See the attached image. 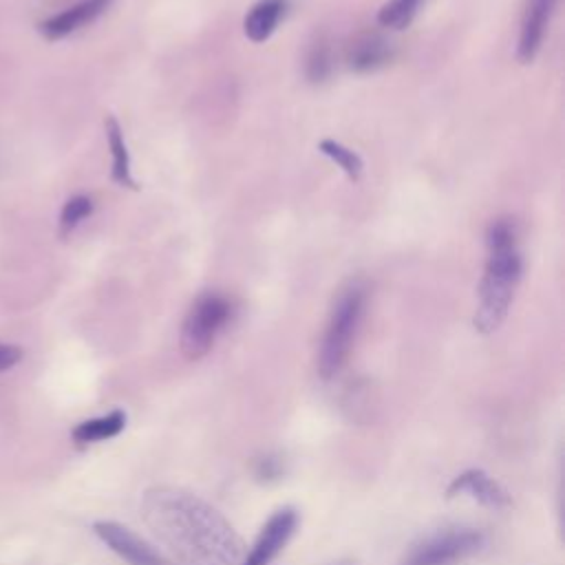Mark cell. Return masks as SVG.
Instances as JSON below:
<instances>
[{
	"mask_svg": "<svg viewBox=\"0 0 565 565\" xmlns=\"http://www.w3.org/2000/svg\"><path fill=\"white\" fill-rule=\"evenodd\" d=\"M143 516L183 565H241L245 558L243 539L232 523L188 490L150 488L143 497Z\"/></svg>",
	"mask_w": 565,
	"mask_h": 565,
	"instance_id": "cell-1",
	"label": "cell"
},
{
	"mask_svg": "<svg viewBox=\"0 0 565 565\" xmlns=\"http://www.w3.org/2000/svg\"><path fill=\"white\" fill-rule=\"evenodd\" d=\"M486 245L488 260L475 313V329L479 333H492L503 322L521 280V254L516 247V230L510 218H497L490 223Z\"/></svg>",
	"mask_w": 565,
	"mask_h": 565,
	"instance_id": "cell-2",
	"label": "cell"
},
{
	"mask_svg": "<svg viewBox=\"0 0 565 565\" xmlns=\"http://www.w3.org/2000/svg\"><path fill=\"white\" fill-rule=\"evenodd\" d=\"M366 305L362 282H349L335 298L318 353V371L324 380L335 377L349 360Z\"/></svg>",
	"mask_w": 565,
	"mask_h": 565,
	"instance_id": "cell-3",
	"label": "cell"
},
{
	"mask_svg": "<svg viewBox=\"0 0 565 565\" xmlns=\"http://www.w3.org/2000/svg\"><path fill=\"white\" fill-rule=\"evenodd\" d=\"M232 316V305L221 294H203L190 307L181 327V351L188 360L203 358Z\"/></svg>",
	"mask_w": 565,
	"mask_h": 565,
	"instance_id": "cell-4",
	"label": "cell"
},
{
	"mask_svg": "<svg viewBox=\"0 0 565 565\" xmlns=\"http://www.w3.org/2000/svg\"><path fill=\"white\" fill-rule=\"evenodd\" d=\"M486 545V534L475 527H448L439 530L404 556L402 565H457L479 554Z\"/></svg>",
	"mask_w": 565,
	"mask_h": 565,
	"instance_id": "cell-5",
	"label": "cell"
},
{
	"mask_svg": "<svg viewBox=\"0 0 565 565\" xmlns=\"http://www.w3.org/2000/svg\"><path fill=\"white\" fill-rule=\"evenodd\" d=\"M93 532L106 547H110L128 565H172L146 539H141L130 527L117 521H97L93 523Z\"/></svg>",
	"mask_w": 565,
	"mask_h": 565,
	"instance_id": "cell-6",
	"label": "cell"
},
{
	"mask_svg": "<svg viewBox=\"0 0 565 565\" xmlns=\"http://www.w3.org/2000/svg\"><path fill=\"white\" fill-rule=\"evenodd\" d=\"M296 525H298V512L294 508L276 510L263 525L252 550L245 552V558L241 565H269L289 543L291 534L296 532Z\"/></svg>",
	"mask_w": 565,
	"mask_h": 565,
	"instance_id": "cell-7",
	"label": "cell"
},
{
	"mask_svg": "<svg viewBox=\"0 0 565 565\" xmlns=\"http://www.w3.org/2000/svg\"><path fill=\"white\" fill-rule=\"evenodd\" d=\"M554 9L556 0H525L516 44V57L521 64H530L536 57Z\"/></svg>",
	"mask_w": 565,
	"mask_h": 565,
	"instance_id": "cell-8",
	"label": "cell"
},
{
	"mask_svg": "<svg viewBox=\"0 0 565 565\" xmlns=\"http://www.w3.org/2000/svg\"><path fill=\"white\" fill-rule=\"evenodd\" d=\"M459 494H468L470 499L492 510H501L512 503L508 490L479 468L466 470L452 479V483L448 486V497H459Z\"/></svg>",
	"mask_w": 565,
	"mask_h": 565,
	"instance_id": "cell-9",
	"label": "cell"
},
{
	"mask_svg": "<svg viewBox=\"0 0 565 565\" xmlns=\"http://www.w3.org/2000/svg\"><path fill=\"white\" fill-rule=\"evenodd\" d=\"M110 2L113 0H79L73 7L42 20L38 29L46 40H62L73 31L97 20L110 7Z\"/></svg>",
	"mask_w": 565,
	"mask_h": 565,
	"instance_id": "cell-10",
	"label": "cell"
},
{
	"mask_svg": "<svg viewBox=\"0 0 565 565\" xmlns=\"http://www.w3.org/2000/svg\"><path fill=\"white\" fill-rule=\"evenodd\" d=\"M391 57V44L377 35V33H362L355 40H351L347 51V62L353 71L366 73L373 68H380Z\"/></svg>",
	"mask_w": 565,
	"mask_h": 565,
	"instance_id": "cell-11",
	"label": "cell"
},
{
	"mask_svg": "<svg viewBox=\"0 0 565 565\" xmlns=\"http://www.w3.org/2000/svg\"><path fill=\"white\" fill-rule=\"evenodd\" d=\"M106 139H108V148H110V157H113V166H110V177L115 183H119L121 188H137L132 174H130V154L124 141V132L119 121L108 115L106 117Z\"/></svg>",
	"mask_w": 565,
	"mask_h": 565,
	"instance_id": "cell-12",
	"label": "cell"
},
{
	"mask_svg": "<svg viewBox=\"0 0 565 565\" xmlns=\"http://www.w3.org/2000/svg\"><path fill=\"white\" fill-rule=\"evenodd\" d=\"M282 13H285V0H260L258 4L252 7V11L245 18V24H243L245 35L252 42H265L274 33Z\"/></svg>",
	"mask_w": 565,
	"mask_h": 565,
	"instance_id": "cell-13",
	"label": "cell"
},
{
	"mask_svg": "<svg viewBox=\"0 0 565 565\" xmlns=\"http://www.w3.org/2000/svg\"><path fill=\"white\" fill-rule=\"evenodd\" d=\"M124 426H126V413L115 408L102 417H93L77 424L71 435L77 444H95V441L117 437L124 430Z\"/></svg>",
	"mask_w": 565,
	"mask_h": 565,
	"instance_id": "cell-14",
	"label": "cell"
},
{
	"mask_svg": "<svg viewBox=\"0 0 565 565\" xmlns=\"http://www.w3.org/2000/svg\"><path fill=\"white\" fill-rule=\"evenodd\" d=\"M419 4H422V0H388L386 4H382L380 13H377V22L382 26H388L395 31L406 29L413 22Z\"/></svg>",
	"mask_w": 565,
	"mask_h": 565,
	"instance_id": "cell-15",
	"label": "cell"
},
{
	"mask_svg": "<svg viewBox=\"0 0 565 565\" xmlns=\"http://www.w3.org/2000/svg\"><path fill=\"white\" fill-rule=\"evenodd\" d=\"M320 152L327 154L329 159H333L342 170L344 174L351 179V181H358L360 179V172H362V159L358 157V152H353L351 148L333 141V139H322L318 143Z\"/></svg>",
	"mask_w": 565,
	"mask_h": 565,
	"instance_id": "cell-16",
	"label": "cell"
},
{
	"mask_svg": "<svg viewBox=\"0 0 565 565\" xmlns=\"http://www.w3.org/2000/svg\"><path fill=\"white\" fill-rule=\"evenodd\" d=\"M93 214V201L86 194L71 196L60 212V236H68L84 218Z\"/></svg>",
	"mask_w": 565,
	"mask_h": 565,
	"instance_id": "cell-17",
	"label": "cell"
},
{
	"mask_svg": "<svg viewBox=\"0 0 565 565\" xmlns=\"http://www.w3.org/2000/svg\"><path fill=\"white\" fill-rule=\"evenodd\" d=\"M333 60H331V49L324 38H318L313 46L309 49L307 55V77L309 82H324L331 73Z\"/></svg>",
	"mask_w": 565,
	"mask_h": 565,
	"instance_id": "cell-18",
	"label": "cell"
},
{
	"mask_svg": "<svg viewBox=\"0 0 565 565\" xmlns=\"http://www.w3.org/2000/svg\"><path fill=\"white\" fill-rule=\"evenodd\" d=\"M22 360V349L18 344L0 342V373L13 369Z\"/></svg>",
	"mask_w": 565,
	"mask_h": 565,
	"instance_id": "cell-19",
	"label": "cell"
},
{
	"mask_svg": "<svg viewBox=\"0 0 565 565\" xmlns=\"http://www.w3.org/2000/svg\"><path fill=\"white\" fill-rule=\"evenodd\" d=\"M280 472H282V461H280V457H263V459L258 461L256 475H258L260 479H276V477H280Z\"/></svg>",
	"mask_w": 565,
	"mask_h": 565,
	"instance_id": "cell-20",
	"label": "cell"
},
{
	"mask_svg": "<svg viewBox=\"0 0 565 565\" xmlns=\"http://www.w3.org/2000/svg\"><path fill=\"white\" fill-rule=\"evenodd\" d=\"M338 565H355V563H338Z\"/></svg>",
	"mask_w": 565,
	"mask_h": 565,
	"instance_id": "cell-21",
	"label": "cell"
}]
</instances>
